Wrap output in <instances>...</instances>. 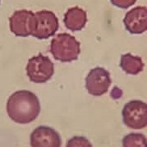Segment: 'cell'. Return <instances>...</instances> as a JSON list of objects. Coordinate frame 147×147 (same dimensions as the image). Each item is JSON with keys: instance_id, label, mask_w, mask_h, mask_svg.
I'll use <instances>...</instances> for the list:
<instances>
[{"instance_id": "3957f363", "label": "cell", "mask_w": 147, "mask_h": 147, "mask_svg": "<svg viewBox=\"0 0 147 147\" xmlns=\"http://www.w3.org/2000/svg\"><path fill=\"white\" fill-rule=\"evenodd\" d=\"M26 69L30 82L45 83L53 77L54 65L49 57L39 53L29 59Z\"/></svg>"}, {"instance_id": "7a4b0ae2", "label": "cell", "mask_w": 147, "mask_h": 147, "mask_svg": "<svg viewBox=\"0 0 147 147\" xmlns=\"http://www.w3.org/2000/svg\"><path fill=\"white\" fill-rule=\"evenodd\" d=\"M50 52L56 60L69 63L78 59L81 53V45L70 34L60 33L51 40Z\"/></svg>"}, {"instance_id": "30bf717a", "label": "cell", "mask_w": 147, "mask_h": 147, "mask_svg": "<svg viewBox=\"0 0 147 147\" xmlns=\"http://www.w3.org/2000/svg\"><path fill=\"white\" fill-rule=\"evenodd\" d=\"M63 22L65 26L71 31L81 30L87 22V14L82 8L73 7L66 12Z\"/></svg>"}, {"instance_id": "277c9868", "label": "cell", "mask_w": 147, "mask_h": 147, "mask_svg": "<svg viewBox=\"0 0 147 147\" xmlns=\"http://www.w3.org/2000/svg\"><path fill=\"white\" fill-rule=\"evenodd\" d=\"M124 124L132 129H142L147 126V104L141 100H131L124 105Z\"/></svg>"}, {"instance_id": "5b68a950", "label": "cell", "mask_w": 147, "mask_h": 147, "mask_svg": "<svg viewBox=\"0 0 147 147\" xmlns=\"http://www.w3.org/2000/svg\"><path fill=\"white\" fill-rule=\"evenodd\" d=\"M59 27V19L53 12L39 11L35 13V27L32 36L40 40H45L55 35Z\"/></svg>"}, {"instance_id": "6da1fadb", "label": "cell", "mask_w": 147, "mask_h": 147, "mask_svg": "<svg viewBox=\"0 0 147 147\" xmlns=\"http://www.w3.org/2000/svg\"><path fill=\"white\" fill-rule=\"evenodd\" d=\"M8 117L15 123L27 124L33 122L40 113V104L33 92L22 90L10 95L7 102Z\"/></svg>"}, {"instance_id": "52a82bcc", "label": "cell", "mask_w": 147, "mask_h": 147, "mask_svg": "<svg viewBox=\"0 0 147 147\" xmlns=\"http://www.w3.org/2000/svg\"><path fill=\"white\" fill-rule=\"evenodd\" d=\"M9 26L11 31L17 36L32 35L35 27V13L26 9L16 11L9 18Z\"/></svg>"}, {"instance_id": "5bb4252c", "label": "cell", "mask_w": 147, "mask_h": 147, "mask_svg": "<svg viewBox=\"0 0 147 147\" xmlns=\"http://www.w3.org/2000/svg\"><path fill=\"white\" fill-rule=\"evenodd\" d=\"M110 2L114 6L123 9H126L135 4L136 0H110Z\"/></svg>"}, {"instance_id": "8fae6325", "label": "cell", "mask_w": 147, "mask_h": 147, "mask_svg": "<svg viewBox=\"0 0 147 147\" xmlns=\"http://www.w3.org/2000/svg\"><path fill=\"white\" fill-rule=\"evenodd\" d=\"M144 63L138 56L131 53H126L121 56L120 67L123 70L130 75H137L144 69Z\"/></svg>"}, {"instance_id": "9c48e42d", "label": "cell", "mask_w": 147, "mask_h": 147, "mask_svg": "<svg viewBox=\"0 0 147 147\" xmlns=\"http://www.w3.org/2000/svg\"><path fill=\"white\" fill-rule=\"evenodd\" d=\"M126 29L131 34L138 35L147 30V7L137 6L127 12L123 19Z\"/></svg>"}, {"instance_id": "4fadbf2b", "label": "cell", "mask_w": 147, "mask_h": 147, "mask_svg": "<svg viewBox=\"0 0 147 147\" xmlns=\"http://www.w3.org/2000/svg\"><path fill=\"white\" fill-rule=\"evenodd\" d=\"M66 147H93L87 138L84 136H76L71 137L67 142Z\"/></svg>"}, {"instance_id": "7c38bea8", "label": "cell", "mask_w": 147, "mask_h": 147, "mask_svg": "<svg viewBox=\"0 0 147 147\" xmlns=\"http://www.w3.org/2000/svg\"><path fill=\"white\" fill-rule=\"evenodd\" d=\"M123 147H147V138L141 133H129L123 139Z\"/></svg>"}, {"instance_id": "8992f818", "label": "cell", "mask_w": 147, "mask_h": 147, "mask_svg": "<svg viewBox=\"0 0 147 147\" xmlns=\"http://www.w3.org/2000/svg\"><path fill=\"white\" fill-rule=\"evenodd\" d=\"M112 83L110 74L103 67H94L86 78V88L89 94L100 96L105 94Z\"/></svg>"}, {"instance_id": "9a60e30c", "label": "cell", "mask_w": 147, "mask_h": 147, "mask_svg": "<svg viewBox=\"0 0 147 147\" xmlns=\"http://www.w3.org/2000/svg\"><path fill=\"white\" fill-rule=\"evenodd\" d=\"M0 2H1V0H0Z\"/></svg>"}, {"instance_id": "ba28073f", "label": "cell", "mask_w": 147, "mask_h": 147, "mask_svg": "<svg viewBox=\"0 0 147 147\" xmlns=\"http://www.w3.org/2000/svg\"><path fill=\"white\" fill-rule=\"evenodd\" d=\"M61 145L59 132L47 126H40L30 134L31 147H61Z\"/></svg>"}]
</instances>
